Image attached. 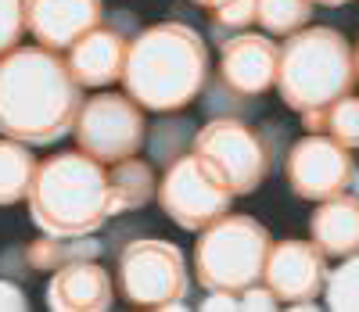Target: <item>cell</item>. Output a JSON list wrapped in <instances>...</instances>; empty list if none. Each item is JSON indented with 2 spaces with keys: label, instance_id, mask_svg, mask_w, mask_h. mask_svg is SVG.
<instances>
[{
  "label": "cell",
  "instance_id": "1",
  "mask_svg": "<svg viewBox=\"0 0 359 312\" xmlns=\"http://www.w3.org/2000/svg\"><path fill=\"white\" fill-rule=\"evenodd\" d=\"M83 83L47 47H15L0 57V133L22 144H54L83 111Z\"/></svg>",
  "mask_w": 359,
  "mask_h": 312
},
{
  "label": "cell",
  "instance_id": "2",
  "mask_svg": "<svg viewBox=\"0 0 359 312\" xmlns=\"http://www.w3.org/2000/svg\"><path fill=\"white\" fill-rule=\"evenodd\" d=\"M208 79V47L184 22H158L130 43L123 86L151 111L187 108Z\"/></svg>",
  "mask_w": 359,
  "mask_h": 312
},
{
  "label": "cell",
  "instance_id": "3",
  "mask_svg": "<svg viewBox=\"0 0 359 312\" xmlns=\"http://www.w3.org/2000/svg\"><path fill=\"white\" fill-rule=\"evenodd\" d=\"M29 219L43 233L86 237L111 219V186L104 162L86 151H65L36 165L29 186Z\"/></svg>",
  "mask_w": 359,
  "mask_h": 312
},
{
  "label": "cell",
  "instance_id": "4",
  "mask_svg": "<svg viewBox=\"0 0 359 312\" xmlns=\"http://www.w3.org/2000/svg\"><path fill=\"white\" fill-rule=\"evenodd\" d=\"M355 79H359L355 47L338 29L306 25L280 43L277 90L280 101L298 115L327 111L341 97H348Z\"/></svg>",
  "mask_w": 359,
  "mask_h": 312
},
{
  "label": "cell",
  "instance_id": "5",
  "mask_svg": "<svg viewBox=\"0 0 359 312\" xmlns=\"http://www.w3.org/2000/svg\"><path fill=\"white\" fill-rule=\"evenodd\" d=\"M273 237L252 215H223L205 226L194 247V276L205 291H233L259 284Z\"/></svg>",
  "mask_w": 359,
  "mask_h": 312
},
{
  "label": "cell",
  "instance_id": "6",
  "mask_svg": "<svg viewBox=\"0 0 359 312\" xmlns=\"http://www.w3.org/2000/svg\"><path fill=\"white\" fill-rule=\"evenodd\" d=\"M280 126L252 130L241 118H212L194 133V154L216 169V176L233 194H255L273 169V147L280 140Z\"/></svg>",
  "mask_w": 359,
  "mask_h": 312
},
{
  "label": "cell",
  "instance_id": "7",
  "mask_svg": "<svg viewBox=\"0 0 359 312\" xmlns=\"http://www.w3.org/2000/svg\"><path fill=\"white\" fill-rule=\"evenodd\" d=\"M118 294H123L133 308H187V262L184 252L162 237L147 240H130L118 255Z\"/></svg>",
  "mask_w": 359,
  "mask_h": 312
},
{
  "label": "cell",
  "instance_id": "8",
  "mask_svg": "<svg viewBox=\"0 0 359 312\" xmlns=\"http://www.w3.org/2000/svg\"><path fill=\"white\" fill-rule=\"evenodd\" d=\"M237 194L216 176V169L198 154H180L165 165V176L158 183V205L180 230H205L230 212V201Z\"/></svg>",
  "mask_w": 359,
  "mask_h": 312
},
{
  "label": "cell",
  "instance_id": "9",
  "mask_svg": "<svg viewBox=\"0 0 359 312\" xmlns=\"http://www.w3.org/2000/svg\"><path fill=\"white\" fill-rule=\"evenodd\" d=\"M144 115L140 104L130 93H97L90 97L72 126V137L79 144V151H86L97 162H123L144 147Z\"/></svg>",
  "mask_w": 359,
  "mask_h": 312
},
{
  "label": "cell",
  "instance_id": "10",
  "mask_svg": "<svg viewBox=\"0 0 359 312\" xmlns=\"http://www.w3.org/2000/svg\"><path fill=\"white\" fill-rule=\"evenodd\" d=\"M284 176H287V186L302 201L338 198V194H345L348 176H352L348 147L338 144L334 137L309 133L291 144L287 158H284Z\"/></svg>",
  "mask_w": 359,
  "mask_h": 312
},
{
  "label": "cell",
  "instance_id": "11",
  "mask_svg": "<svg viewBox=\"0 0 359 312\" xmlns=\"http://www.w3.org/2000/svg\"><path fill=\"white\" fill-rule=\"evenodd\" d=\"M327 255L316 240H277L269 247L262 280L287 308H316L327 287Z\"/></svg>",
  "mask_w": 359,
  "mask_h": 312
},
{
  "label": "cell",
  "instance_id": "12",
  "mask_svg": "<svg viewBox=\"0 0 359 312\" xmlns=\"http://www.w3.org/2000/svg\"><path fill=\"white\" fill-rule=\"evenodd\" d=\"M104 18L101 0H25V25L47 50H72Z\"/></svg>",
  "mask_w": 359,
  "mask_h": 312
},
{
  "label": "cell",
  "instance_id": "13",
  "mask_svg": "<svg viewBox=\"0 0 359 312\" xmlns=\"http://www.w3.org/2000/svg\"><path fill=\"white\" fill-rule=\"evenodd\" d=\"M223 57H219V79L233 90L259 97L269 86H277V61H280V47L259 36V33H237L226 36L223 43Z\"/></svg>",
  "mask_w": 359,
  "mask_h": 312
},
{
  "label": "cell",
  "instance_id": "14",
  "mask_svg": "<svg viewBox=\"0 0 359 312\" xmlns=\"http://www.w3.org/2000/svg\"><path fill=\"white\" fill-rule=\"evenodd\" d=\"M111 298V276L94 259L57 269L47 284V308L54 312H108Z\"/></svg>",
  "mask_w": 359,
  "mask_h": 312
},
{
  "label": "cell",
  "instance_id": "15",
  "mask_svg": "<svg viewBox=\"0 0 359 312\" xmlns=\"http://www.w3.org/2000/svg\"><path fill=\"white\" fill-rule=\"evenodd\" d=\"M126 36L115 29L97 25L94 33H86L72 50H69V69L83 86H108L115 79H123L126 69Z\"/></svg>",
  "mask_w": 359,
  "mask_h": 312
},
{
  "label": "cell",
  "instance_id": "16",
  "mask_svg": "<svg viewBox=\"0 0 359 312\" xmlns=\"http://www.w3.org/2000/svg\"><path fill=\"white\" fill-rule=\"evenodd\" d=\"M313 240L323 247V255L348 259L359 252V198L355 194H338L320 201V208L309 219Z\"/></svg>",
  "mask_w": 359,
  "mask_h": 312
},
{
  "label": "cell",
  "instance_id": "17",
  "mask_svg": "<svg viewBox=\"0 0 359 312\" xmlns=\"http://www.w3.org/2000/svg\"><path fill=\"white\" fill-rule=\"evenodd\" d=\"M108 186H111V215L118 212H137L144 208L151 198H158V179L155 169L140 162L137 154L133 158H123L108 169Z\"/></svg>",
  "mask_w": 359,
  "mask_h": 312
},
{
  "label": "cell",
  "instance_id": "18",
  "mask_svg": "<svg viewBox=\"0 0 359 312\" xmlns=\"http://www.w3.org/2000/svg\"><path fill=\"white\" fill-rule=\"evenodd\" d=\"M101 255V240L94 237H57V233H43L33 244H25V262L33 273H57L72 262H86Z\"/></svg>",
  "mask_w": 359,
  "mask_h": 312
},
{
  "label": "cell",
  "instance_id": "19",
  "mask_svg": "<svg viewBox=\"0 0 359 312\" xmlns=\"http://www.w3.org/2000/svg\"><path fill=\"white\" fill-rule=\"evenodd\" d=\"M36 165L40 162L22 140H11V137L0 140V205H15L29 194Z\"/></svg>",
  "mask_w": 359,
  "mask_h": 312
},
{
  "label": "cell",
  "instance_id": "20",
  "mask_svg": "<svg viewBox=\"0 0 359 312\" xmlns=\"http://www.w3.org/2000/svg\"><path fill=\"white\" fill-rule=\"evenodd\" d=\"M313 18V0H259V25L273 36H291Z\"/></svg>",
  "mask_w": 359,
  "mask_h": 312
},
{
  "label": "cell",
  "instance_id": "21",
  "mask_svg": "<svg viewBox=\"0 0 359 312\" xmlns=\"http://www.w3.org/2000/svg\"><path fill=\"white\" fill-rule=\"evenodd\" d=\"M323 301L334 312H359V252L348 255L334 273H327Z\"/></svg>",
  "mask_w": 359,
  "mask_h": 312
},
{
  "label": "cell",
  "instance_id": "22",
  "mask_svg": "<svg viewBox=\"0 0 359 312\" xmlns=\"http://www.w3.org/2000/svg\"><path fill=\"white\" fill-rule=\"evenodd\" d=\"M205 11L212 15L216 33H245L259 18V0H212Z\"/></svg>",
  "mask_w": 359,
  "mask_h": 312
},
{
  "label": "cell",
  "instance_id": "23",
  "mask_svg": "<svg viewBox=\"0 0 359 312\" xmlns=\"http://www.w3.org/2000/svg\"><path fill=\"white\" fill-rule=\"evenodd\" d=\"M327 133L338 144H345L348 151L359 147V97H341L338 104L327 108Z\"/></svg>",
  "mask_w": 359,
  "mask_h": 312
},
{
  "label": "cell",
  "instance_id": "24",
  "mask_svg": "<svg viewBox=\"0 0 359 312\" xmlns=\"http://www.w3.org/2000/svg\"><path fill=\"white\" fill-rule=\"evenodd\" d=\"M208 104H205V111L212 115V118H237V111H252L255 104V97H248V93H241V90H233V86H226L223 79H216L212 86H208V97H205Z\"/></svg>",
  "mask_w": 359,
  "mask_h": 312
},
{
  "label": "cell",
  "instance_id": "25",
  "mask_svg": "<svg viewBox=\"0 0 359 312\" xmlns=\"http://www.w3.org/2000/svg\"><path fill=\"white\" fill-rule=\"evenodd\" d=\"M25 29V0H0V57L22 47Z\"/></svg>",
  "mask_w": 359,
  "mask_h": 312
},
{
  "label": "cell",
  "instance_id": "26",
  "mask_svg": "<svg viewBox=\"0 0 359 312\" xmlns=\"http://www.w3.org/2000/svg\"><path fill=\"white\" fill-rule=\"evenodd\" d=\"M241 308H252V312H266V308H280V298L273 294V287L259 280V284L245 287L241 291Z\"/></svg>",
  "mask_w": 359,
  "mask_h": 312
},
{
  "label": "cell",
  "instance_id": "27",
  "mask_svg": "<svg viewBox=\"0 0 359 312\" xmlns=\"http://www.w3.org/2000/svg\"><path fill=\"white\" fill-rule=\"evenodd\" d=\"M29 298L11 284V280H0V312H25Z\"/></svg>",
  "mask_w": 359,
  "mask_h": 312
},
{
  "label": "cell",
  "instance_id": "28",
  "mask_svg": "<svg viewBox=\"0 0 359 312\" xmlns=\"http://www.w3.org/2000/svg\"><path fill=\"white\" fill-rule=\"evenodd\" d=\"M205 312H216V308H241V294H233V291H208V298L198 305Z\"/></svg>",
  "mask_w": 359,
  "mask_h": 312
},
{
  "label": "cell",
  "instance_id": "29",
  "mask_svg": "<svg viewBox=\"0 0 359 312\" xmlns=\"http://www.w3.org/2000/svg\"><path fill=\"white\" fill-rule=\"evenodd\" d=\"M345 191L359 198V165H352V176H348V186H345Z\"/></svg>",
  "mask_w": 359,
  "mask_h": 312
},
{
  "label": "cell",
  "instance_id": "30",
  "mask_svg": "<svg viewBox=\"0 0 359 312\" xmlns=\"http://www.w3.org/2000/svg\"><path fill=\"white\" fill-rule=\"evenodd\" d=\"M313 4H323V8H341V4H348V0H313Z\"/></svg>",
  "mask_w": 359,
  "mask_h": 312
},
{
  "label": "cell",
  "instance_id": "31",
  "mask_svg": "<svg viewBox=\"0 0 359 312\" xmlns=\"http://www.w3.org/2000/svg\"><path fill=\"white\" fill-rule=\"evenodd\" d=\"M194 4H198V8H208V4H212V0H194Z\"/></svg>",
  "mask_w": 359,
  "mask_h": 312
},
{
  "label": "cell",
  "instance_id": "32",
  "mask_svg": "<svg viewBox=\"0 0 359 312\" xmlns=\"http://www.w3.org/2000/svg\"><path fill=\"white\" fill-rule=\"evenodd\" d=\"M355 69H359V43H355Z\"/></svg>",
  "mask_w": 359,
  "mask_h": 312
}]
</instances>
